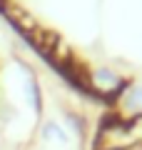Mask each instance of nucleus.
Segmentation results:
<instances>
[{
	"label": "nucleus",
	"instance_id": "nucleus-1",
	"mask_svg": "<svg viewBox=\"0 0 142 150\" xmlns=\"http://www.w3.org/2000/svg\"><path fill=\"white\" fill-rule=\"evenodd\" d=\"M125 85L127 83L110 68H97L85 78V88L92 90L95 95H100V98H117L125 90Z\"/></svg>",
	"mask_w": 142,
	"mask_h": 150
},
{
	"label": "nucleus",
	"instance_id": "nucleus-2",
	"mask_svg": "<svg viewBox=\"0 0 142 150\" xmlns=\"http://www.w3.org/2000/svg\"><path fill=\"white\" fill-rule=\"evenodd\" d=\"M120 120H137L142 118V85H125V90L117 95Z\"/></svg>",
	"mask_w": 142,
	"mask_h": 150
}]
</instances>
